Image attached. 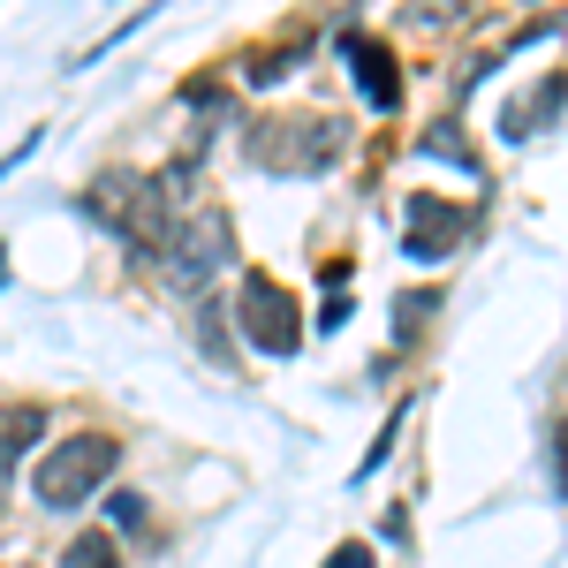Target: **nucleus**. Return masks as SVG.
<instances>
[{"label": "nucleus", "instance_id": "obj_13", "mask_svg": "<svg viewBox=\"0 0 568 568\" xmlns=\"http://www.w3.org/2000/svg\"><path fill=\"white\" fill-rule=\"evenodd\" d=\"M433 296H425V288H417V296H402V342H409V334H425V318H433Z\"/></svg>", "mask_w": 568, "mask_h": 568}, {"label": "nucleus", "instance_id": "obj_4", "mask_svg": "<svg viewBox=\"0 0 568 568\" xmlns=\"http://www.w3.org/2000/svg\"><path fill=\"white\" fill-rule=\"evenodd\" d=\"M251 160L273 175H318L326 160H342V122L334 114H288V122H265L251 136Z\"/></svg>", "mask_w": 568, "mask_h": 568}, {"label": "nucleus", "instance_id": "obj_14", "mask_svg": "<svg viewBox=\"0 0 568 568\" xmlns=\"http://www.w3.org/2000/svg\"><path fill=\"white\" fill-rule=\"evenodd\" d=\"M349 296H326V304H318V334H342V326H349Z\"/></svg>", "mask_w": 568, "mask_h": 568}, {"label": "nucleus", "instance_id": "obj_9", "mask_svg": "<svg viewBox=\"0 0 568 568\" xmlns=\"http://www.w3.org/2000/svg\"><path fill=\"white\" fill-rule=\"evenodd\" d=\"M304 53H311V39H281V45H258L243 77H251V84H281V77H288V69H296Z\"/></svg>", "mask_w": 568, "mask_h": 568}, {"label": "nucleus", "instance_id": "obj_10", "mask_svg": "<svg viewBox=\"0 0 568 568\" xmlns=\"http://www.w3.org/2000/svg\"><path fill=\"white\" fill-rule=\"evenodd\" d=\"M61 561L69 568H114V538H106V530H84V538H69Z\"/></svg>", "mask_w": 568, "mask_h": 568}, {"label": "nucleus", "instance_id": "obj_1", "mask_svg": "<svg viewBox=\"0 0 568 568\" xmlns=\"http://www.w3.org/2000/svg\"><path fill=\"white\" fill-rule=\"evenodd\" d=\"M122 470V439L114 433H69L53 439L39 455V470H31V500L39 508H77L91 493H106V478Z\"/></svg>", "mask_w": 568, "mask_h": 568}, {"label": "nucleus", "instance_id": "obj_3", "mask_svg": "<svg viewBox=\"0 0 568 568\" xmlns=\"http://www.w3.org/2000/svg\"><path fill=\"white\" fill-rule=\"evenodd\" d=\"M227 318L243 326V342H251L258 356H296V349H304V318H296V296H288L273 273H243V288H235Z\"/></svg>", "mask_w": 568, "mask_h": 568}, {"label": "nucleus", "instance_id": "obj_8", "mask_svg": "<svg viewBox=\"0 0 568 568\" xmlns=\"http://www.w3.org/2000/svg\"><path fill=\"white\" fill-rule=\"evenodd\" d=\"M39 433H45V409L39 402H16V409L0 417V470H16L23 447H39Z\"/></svg>", "mask_w": 568, "mask_h": 568}, {"label": "nucleus", "instance_id": "obj_18", "mask_svg": "<svg viewBox=\"0 0 568 568\" xmlns=\"http://www.w3.org/2000/svg\"><path fill=\"white\" fill-rule=\"evenodd\" d=\"M554 478H561V493H568V433H561V455H554Z\"/></svg>", "mask_w": 568, "mask_h": 568}, {"label": "nucleus", "instance_id": "obj_6", "mask_svg": "<svg viewBox=\"0 0 568 568\" xmlns=\"http://www.w3.org/2000/svg\"><path fill=\"white\" fill-rule=\"evenodd\" d=\"M463 235H470V213H455V205H447V197H433V190H417V197H409L402 251H409L417 265H439L455 243H463Z\"/></svg>", "mask_w": 568, "mask_h": 568}, {"label": "nucleus", "instance_id": "obj_19", "mask_svg": "<svg viewBox=\"0 0 568 568\" xmlns=\"http://www.w3.org/2000/svg\"><path fill=\"white\" fill-rule=\"evenodd\" d=\"M0 288H8V258H0Z\"/></svg>", "mask_w": 568, "mask_h": 568}, {"label": "nucleus", "instance_id": "obj_12", "mask_svg": "<svg viewBox=\"0 0 568 568\" xmlns=\"http://www.w3.org/2000/svg\"><path fill=\"white\" fill-rule=\"evenodd\" d=\"M425 152H433V160H455V168H463V175H478V160H470V144H463V136H455V122H439V130L425 136Z\"/></svg>", "mask_w": 568, "mask_h": 568}, {"label": "nucleus", "instance_id": "obj_11", "mask_svg": "<svg viewBox=\"0 0 568 568\" xmlns=\"http://www.w3.org/2000/svg\"><path fill=\"white\" fill-rule=\"evenodd\" d=\"M197 342L213 349V364H220V372L235 364V349H227V304H205V318H197Z\"/></svg>", "mask_w": 568, "mask_h": 568}, {"label": "nucleus", "instance_id": "obj_2", "mask_svg": "<svg viewBox=\"0 0 568 568\" xmlns=\"http://www.w3.org/2000/svg\"><path fill=\"white\" fill-rule=\"evenodd\" d=\"M77 213H84L91 227H106V235L136 243V251H152V258H160V243H168V227H175L168 205H160V190H152L144 175H130V168H106V175L77 197Z\"/></svg>", "mask_w": 568, "mask_h": 568}, {"label": "nucleus", "instance_id": "obj_15", "mask_svg": "<svg viewBox=\"0 0 568 568\" xmlns=\"http://www.w3.org/2000/svg\"><path fill=\"white\" fill-rule=\"evenodd\" d=\"M106 508H114V524H122V530H144V500H136V493H114Z\"/></svg>", "mask_w": 568, "mask_h": 568}, {"label": "nucleus", "instance_id": "obj_17", "mask_svg": "<svg viewBox=\"0 0 568 568\" xmlns=\"http://www.w3.org/2000/svg\"><path fill=\"white\" fill-rule=\"evenodd\" d=\"M326 568H372V554H364V546H342V554H334Z\"/></svg>", "mask_w": 568, "mask_h": 568}, {"label": "nucleus", "instance_id": "obj_7", "mask_svg": "<svg viewBox=\"0 0 568 568\" xmlns=\"http://www.w3.org/2000/svg\"><path fill=\"white\" fill-rule=\"evenodd\" d=\"M334 53H342V61H356V84H364V99H372L379 114H394V106H402V77H394V53L372 39V31H342V39H334Z\"/></svg>", "mask_w": 568, "mask_h": 568}, {"label": "nucleus", "instance_id": "obj_16", "mask_svg": "<svg viewBox=\"0 0 568 568\" xmlns=\"http://www.w3.org/2000/svg\"><path fill=\"white\" fill-rule=\"evenodd\" d=\"M31 152H39V130H23V144H16V152H0V175H8V168H23Z\"/></svg>", "mask_w": 568, "mask_h": 568}, {"label": "nucleus", "instance_id": "obj_5", "mask_svg": "<svg viewBox=\"0 0 568 568\" xmlns=\"http://www.w3.org/2000/svg\"><path fill=\"white\" fill-rule=\"evenodd\" d=\"M160 265H168V281H182V288H197V281H213L220 265H235L227 213H182L168 227V243H160Z\"/></svg>", "mask_w": 568, "mask_h": 568}]
</instances>
